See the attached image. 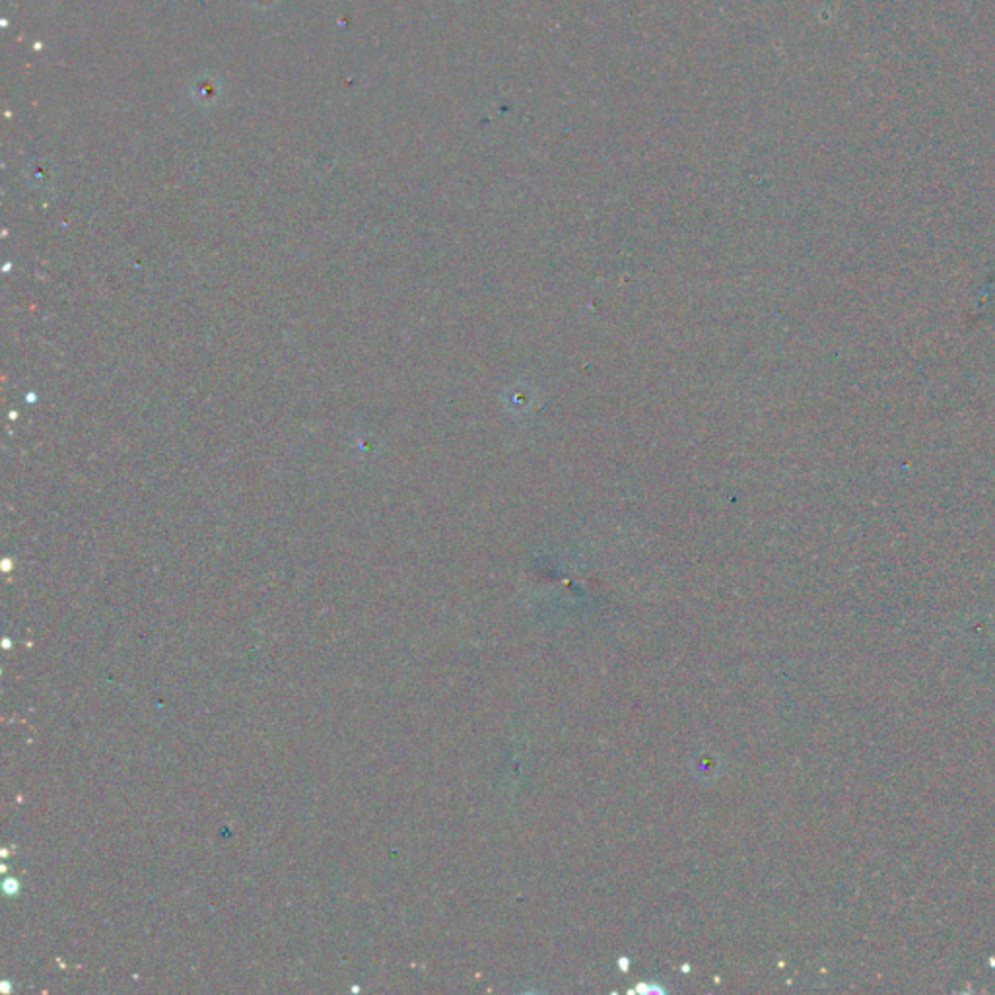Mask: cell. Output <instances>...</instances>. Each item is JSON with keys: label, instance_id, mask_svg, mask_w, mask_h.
I'll return each instance as SVG.
<instances>
[{"label": "cell", "instance_id": "obj_1", "mask_svg": "<svg viewBox=\"0 0 995 995\" xmlns=\"http://www.w3.org/2000/svg\"><path fill=\"white\" fill-rule=\"evenodd\" d=\"M195 96L203 103L214 102L220 96V86L212 78H203V80L197 82Z\"/></svg>", "mask_w": 995, "mask_h": 995}]
</instances>
